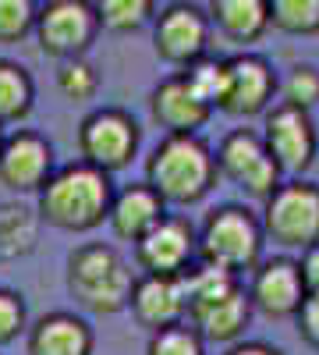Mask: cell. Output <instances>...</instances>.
Segmentation results:
<instances>
[{"label":"cell","mask_w":319,"mask_h":355,"mask_svg":"<svg viewBox=\"0 0 319 355\" xmlns=\"http://www.w3.org/2000/svg\"><path fill=\"white\" fill-rule=\"evenodd\" d=\"M33 21V0H0V40L21 36Z\"/></svg>","instance_id":"29"},{"label":"cell","mask_w":319,"mask_h":355,"mask_svg":"<svg viewBox=\"0 0 319 355\" xmlns=\"http://www.w3.org/2000/svg\"><path fill=\"white\" fill-rule=\"evenodd\" d=\"M110 202H113L110 174L82 160L50 174V182L39 192V214L53 227L89 231L110 217Z\"/></svg>","instance_id":"1"},{"label":"cell","mask_w":319,"mask_h":355,"mask_svg":"<svg viewBox=\"0 0 319 355\" xmlns=\"http://www.w3.org/2000/svg\"><path fill=\"white\" fill-rule=\"evenodd\" d=\"M146 355H206V341L192 323H178V327L153 331Z\"/></svg>","instance_id":"24"},{"label":"cell","mask_w":319,"mask_h":355,"mask_svg":"<svg viewBox=\"0 0 319 355\" xmlns=\"http://www.w3.org/2000/svg\"><path fill=\"white\" fill-rule=\"evenodd\" d=\"M153 0H100V21L107 28H118V33H128V28H138L142 21L149 18Z\"/></svg>","instance_id":"27"},{"label":"cell","mask_w":319,"mask_h":355,"mask_svg":"<svg viewBox=\"0 0 319 355\" xmlns=\"http://www.w3.org/2000/svg\"><path fill=\"white\" fill-rule=\"evenodd\" d=\"M50 146L39 135H15L0 146V182L15 192H33L50 182Z\"/></svg>","instance_id":"15"},{"label":"cell","mask_w":319,"mask_h":355,"mask_svg":"<svg viewBox=\"0 0 319 355\" xmlns=\"http://www.w3.org/2000/svg\"><path fill=\"white\" fill-rule=\"evenodd\" d=\"M298 266H302L305 291H319V242H316V245H309V249H302Z\"/></svg>","instance_id":"32"},{"label":"cell","mask_w":319,"mask_h":355,"mask_svg":"<svg viewBox=\"0 0 319 355\" xmlns=\"http://www.w3.org/2000/svg\"><path fill=\"white\" fill-rule=\"evenodd\" d=\"M131 313L142 327L163 331V327H178L188 323V306H185V288L181 277H156V274H142L131 291Z\"/></svg>","instance_id":"13"},{"label":"cell","mask_w":319,"mask_h":355,"mask_svg":"<svg viewBox=\"0 0 319 355\" xmlns=\"http://www.w3.org/2000/svg\"><path fill=\"white\" fill-rule=\"evenodd\" d=\"M263 245H266L263 220L235 202L213 210L199 231V259L238 274V277L252 274L263 263Z\"/></svg>","instance_id":"3"},{"label":"cell","mask_w":319,"mask_h":355,"mask_svg":"<svg viewBox=\"0 0 319 355\" xmlns=\"http://www.w3.org/2000/svg\"><path fill=\"white\" fill-rule=\"evenodd\" d=\"M263 142L280 167V174H302L316 164L319 150V135L309 110L291 107V103H277L266 110V125H263Z\"/></svg>","instance_id":"7"},{"label":"cell","mask_w":319,"mask_h":355,"mask_svg":"<svg viewBox=\"0 0 319 355\" xmlns=\"http://www.w3.org/2000/svg\"><path fill=\"white\" fill-rule=\"evenodd\" d=\"M135 281L125 256L110 245H82L68 263L71 295L93 313H121L131 302Z\"/></svg>","instance_id":"4"},{"label":"cell","mask_w":319,"mask_h":355,"mask_svg":"<svg viewBox=\"0 0 319 355\" xmlns=\"http://www.w3.org/2000/svg\"><path fill=\"white\" fill-rule=\"evenodd\" d=\"M61 93L71 96V100H85V96H93L96 93V71L85 64V61H71L61 68Z\"/></svg>","instance_id":"28"},{"label":"cell","mask_w":319,"mask_h":355,"mask_svg":"<svg viewBox=\"0 0 319 355\" xmlns=\"http://www.w3.org/2000/svg\"><path fill=\"white\" fill-rule=\"evenodd\" d=\"M21 327H25V306H21V299L11 295V291H0V345L11 341Z\"/></svg>","instance_id":"30"},{"label":"cell","mask_w":319,"mask_h":355,"mask_svg":"<svg viewBox=\"0 0 319 355\" xmlns=\"http://www.w3.org/2000/svg\"><path fill=\"white\" fill-rule=\"evenodd\" d=\"M210 18L227 40L252 43L270 28V0H210Z\"/></svg>","instance_id":"20"},{"label":"cell","mask_w":319,"mask_h":355,"mask_svg":"<svg viewBox=\"0 0 319 355\" xmlns=\"http://www.w3.org/2000/svg\"><path fill=\"white\" fill-rule=\"evenodd\" d=\"M217 174V157L199 135H167L146 164V185L163 202L188 206L213 189Z\"/></svg>","instance_id":"2"},{"label":"cell","mask_w":319,"mask_h":355,"mask_svg":"<svg viewBox=\"0 0 319 355\" xmlns=\"http://www.w3.org/2000/svg\"><path fill=\"white\" fill-rule=\"evenodd\" d=\"M213 157H217V171L227 178V182H235L241 192H248L259 202H266L277 192V185L284 182V174L273 164L263 135L252 132V128L227 132Z\"/></svg>","instance_id":"6"},{"label":"cell","mask_w":319,"mask_h":355,"mask_svg":"<svg viewBox=\"0 0 319 355\" xmlns=\"http://www.w3.org/2000/svg\"><path fill=\"white\" fill-rule=\"evenodd\" d=\"M93 334L82 320L68 313H53L36 323L33 338H28V355H89Z\"/></svg>","instance_id":"19"},{"label":"cell","mask_w":319,"mask_h":355,"mask_svg":"<svg viewBox=\"0 0 319 355\" xmlns=\"http://www.w3.org/2000/svg\"><path fill=\"white\" fill-rule=\"evenodd\" d=\"M28 100H33V89H28V78L21 75V68L0 64V121L21 117L28 110Z\"/></svg>","instance_id":"25"},{"label":"cell","mask_w":319,"mask_h":355,"mask_svg":"<svg viewBox=\"0 0 319 355\" xmlns=\"http://www.w3.org/2000/svg\"><path fill=\"white\" fill-rule=\"evenodd\" d=\"M96 28V15L85 0H53L39 21L43 46L53 53H75L89 43Z\"/></svg>","instance_id":"16"},{"label":"cell","mask_w":319,"mask_h":355,"mask_svg":"<svg viewBox=\"0 0 319 355\" xmlns=\"http://www.w3.org/2000/svg\"><path fill=\"white\" fill-rule=\"evenodd\" d=\"M248 320H252V299H248V288L241 284L188 313V323L202 334V341H217V345H238Z\"/></svg>","instance_id":"14"},{"label":"cell","mask_w":319,"mask_h":355,"mask_svg":"<svg viewBox=\"0 0 319 355\" xmlns=\"http://www.w3.org/2000/svg\"><path fill=\"white\" fill-rule=\"evenodd\" d=\"M36 245V214L28 206L4 202L0 206V259L25 256Z\"/></svg>","instance_id":"21"},{"label":"cell","mask_w":319,"mask_h":355,"mask_svg":"<svg viewBox=\"0 0 319 355\" xmlns=\"http://www.w3.org/2000/svg\"><path fill=\"white\" fill-rule=\"evenodd\" d=\"M280 103H291V107H302V110H312L319 103V68L312 64H298L291 68V75H287L280 82Z\"/></svg>","instance_id":"26"},{"label":"cell","mask_w":319,"mask_h":355,"mask_svg":"<svg viewBox=\"0 0 319 355\" xmlns=\"http://www.w3.org/2000/svg\"><path fill=\"white\" fill-rule=\"evenodd\" d=\"M135 259L146 274L181 277L192 263H199V234L185 217H163L146 239L135 242Z\"/></svg>","instance_id":"8"},{"label":"cell","mask_w":319,"mask_h":355,"mask_svg":"<svg viewBox=\"0 0 319 355\" xmlns=\"http://www.w3.org/2000/svg\"><path fill=\"white\" fill-rule=\"evenodd\" d=\"M295 323H298V334L305 345L319 348V291H309L302 309L295 313Z\"/></svg>","instance_id":"31"},{"label":"cell","mask_w":319,"mask_h":355,"mask_svg":"<svg viewBox=\"0 0 319 355\" xmlns=\"http://www.w3.org/2000/svg\"><path fill=\"white\" fill-rule=\"evenodd\" d=\"M167 217V202L149 189V185H128L125 192L113 196L110 202V227L128 242H138Z\"/></svg>","instance_id":"17"},{"label":"cell","mask_w":319,"mask_h":355,"mask_svg":"<svg viewBox=\"0 0 319 355\" xmlns=\"http://www.w3.org/2000/svg\"><path fill=\"white\" fill-rule=\"evenodd\" d=\"M305 281H302V266L298 259L291 256H273V259H263L252 270V281H248V299H252V309H259L270 320H287L295 316L305 302Z\"/></svg>","instance_id":"9"},{"label":"cell","mask_w":319,"mask_h":355,"mask_svg":"<svg viewBox=\"0 0 319 355\" xmlns=\"http://www.w3.org/2000/svg\"><path fill=\"white\" fill-rule=\"evenodd\" d=\"M78 142H82L85 164L110 174V171H121L131 164L135 146H138V128L121 110H100L93 117H85Z\"/></svg>","instance_id":"10"},{"label":"cell","mask_w":319,"mask_h":355,"mask_svg":"<svg viewBox=\"0 0 319 355\" xmlns=\"http://www.w3.org/2000/svg\"><path fill=\"white\" fill-rule=\"evenodd\" d=\"M181 82L188 85V93L206 103L210 110L220 107L224 89H227V61H210V57H199V61L188 64V71L181 75Z\"/></svg>","instance_id":"22"},{"label":"cell","mask_w":319,"mask_h":355,"mask_svg":"<svg viewBox=\"0 0 319 355\" xmlns=\"http://www.w3.org/2000/svg\"><path fill=\"white\" fill-rule=\"evenodd\" d=\"M210 21L192 4H170L156 21V53L170 64H192L206 53Z\"/></svg>","instance_id":"12"},{"label":"cell","mask_w":319,"mask_h":355,"mask_svg":"<svg viewBox=\"0 0 319 355\" xmlns=\"http://www.w3.org/2000/svg\"><path fill=\"white\" fill-rule=\"evenodd\" d=\"M263 234L284 249H309L319 242V185L305 178L280 182L263 202Z\"/></svg>","instance_id":"5"},{"label":"cell","mask_w":319,"mask_h":355,"mask_svg":"<svg viewBox=\"0 0 319 355\" xmlns=\"http://www.w3.org/2000/svg\"><path fill=\"white\" fill-rule=\"evenodd\" d=\"M227 355H280V348L263 345V341H238L227 348Z\"/></svg>","instance_id":"33"},{"label":"cell","mask_w":319,"mask_h":355,"mask_svg":"<svg viewBox=\"0 0 319 355\" xmlns=\"http://www.w3.org/2000/svg\"><path fill=\"white\" fill-rule=\"evenodd\" d=\"M277 75L273 68L255 53H241V57H230L227 61V89H224V100L220 110L230 117H252V114H266L273 96H277Z\"/></svg>","instance_id":"11"},{"label":"cell","mask_w":319,"mask_h":355,"mask_svg":"<svg viewBox=\"0 0 319 355\" xmlns=\"http://www.w3.org/2000/svg\"><path fill=\"white\" fill-rule=\"evenodd\" d=\"M270 25L291 36H316L319 0H270Z\"/></svg>","instance_id":"23"},{"label":"cell","mask_w":319,"mask_h":355,"mask_svg":"<svg viewBox=\"0 0 319 355\" xmlns=\"http://www.w3.org/2000/svg\"><path fill=\"white\" fill-rule=\"evenodd\" d=\"M210 107L206 103H199L192 93H188V85L178 78H167L156 93H153V117L170 132V135H195L202 125L210 121Z\"/></svg>","instance_id":"18"},{"label":"cell","mask_w":319,"mask_h":355,"mask_svg":"<svg viewBox=\"0 0 319 355\" xmlns=\"http://www.w3.org/2000/svg\"><path fill=\"white\" fill-rule=\"evenodd\" d=\"M50 4H53V0H50Z\"/></svg>","instance_id":"34"}]
</instances>
